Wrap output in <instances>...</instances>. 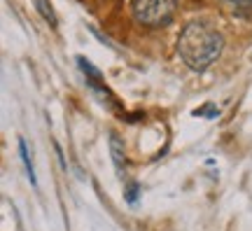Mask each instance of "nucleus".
I'll use <instances>...</instances> for the list:
<instances>
[{
  "label": "nucleus",
  "mask_w": 252,
  "mask_h": 231,
  "mask_svg": "<svg viewBox=\"0 0 252 231\" xmlns=\"http://www.w3.org/2000/svg\"><path fill=\"white\" fill-rule=\"evenodd\" d=\"M175 49L189 70L203 72L220 59L224 49V35L208 21H189L178 35Z\"/></svg>",
  "instance_id": "f257e3e1"
},
{
  "label": "nucleus",
  "mask_w": 252,
  "mask_h": 231,
  "mask_svg": "<svg viewBox=\"0 0 252 231\" xmlns=\"http://www.w3.org/2000/svg\"><path fill=\"white\" fill-rule=\"evenodd\" d=\"M175 7H178V0H133L131 2L133 19L150 28L166 26L175 14Z\"/></svg>",
  "instance_id": "f03ea898"
},
{
  "label": "nucleus",
  "mask_w": 252,
  "mask_h": 231,
  "mask_svg": "<svg viewBox=\"0 0 252 231\" xmlns=\"http://www.w3.org/2000/svg\"><path fill=\"white\" fill-rule=\"evenodd\" d=\"M110 152H112V161H115V168L119 173H124L126 166V157H124V142L117 133H110Z\"/></svg>",
  "instance_id": "7ed1b4c3"
},
{
  "label": "nucleus",
  "mask_w": 252,
  "mask_h": 231,
  "mask_svg": "<svg viewBox=\"0 0 252 231\" xmlns=\"http://www.w3.org/2000/svg\"><path fill=\"white\" fill-rule=\"evenodd\" d=\"M224 5L234 17H250L252 14V0H224Z\"/></svg>",
  "instance_id": "20e7f679"
},
{
  "label": "nucleus",
  "mask_w": 252,
  "mask_h": 231,
  "mask_svg": "<svg viewBox=\"0 0 252 231\" xmlns=\"http://www.w3.org/2000/svg\"><path fill=\"white\" fill-rule=\"evenodd\" d=\"M19 152H21V161H24V166H26L28 180L35 185V168H33V161H31V154H28V147L24 140H19Z\"/></svg>",
  "instance_id": "39448f33"
},
{
  "label": "nucleus",
  "mask_w": 252,
  "mask_h": 231,
  "mask_svg": "<svg viewBox=\"0 0 252 231\" xmlns=\"http://www.w3.org/2000/svg\"><path fill=\"white\" fill-rule=\"evenodd\" d=\"M35 7H37V12L42 14L45 21H49L52 26H56V14H54V9H52V2H49V0H35Z\"/></svg>",
  "instance_id": "423d86ee"
},
{
  "label": "nucleus",
  "mask_w": 252,
  "mask_h": 231,
  "mask_svg": "<svg viewBox=\"0 0 252 231\" xmlns=\"http://www.w3.org/2000/svg\"><path fill=\"white\" fill-rule=\"evenodd\" d=\"M135 198H138V185H128V189H126V201H128V203H135Z\"/></svg>",
  "instance_id": "0eeeda50"
}]
</instances>
